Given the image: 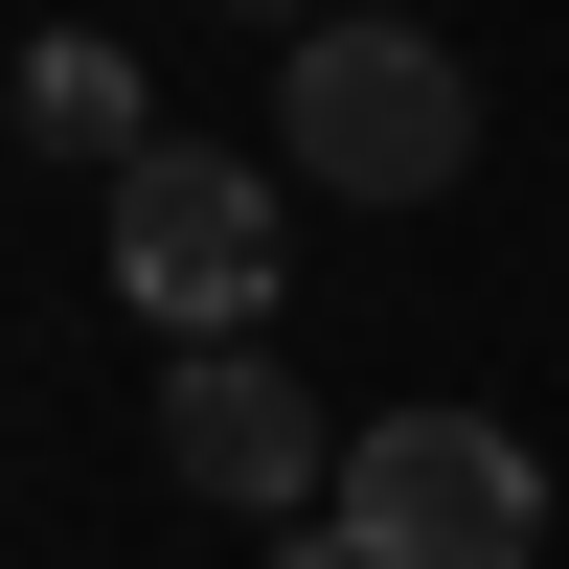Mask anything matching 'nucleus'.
Returning a JSON list of instances; mask_svg holds the SVG:
<instances>
[{
  "mask_svg": "<svg viewBox=\"0 0 569 569\" xmlns=\"http://www.w3.org/2000/svg\"><path fill=\"white\" fill-rule=\"evenodd\" d=\"M228 23H273V46H297V23H342V0H228Z\"/></svg>",
  "mask_w": 569,
  "mask_h": 569,
  "instance_id": "423d86ee",
  "label": "nucleus"
},
{
  "mask_svg": "<svg viewBox=\"0 0 569 569\" xmlns=\"http://www.w3.org/2000/svg\"><path fill=\"white\" fill-rule=\"evenodd\" d=\"M160 456L228 501V525H319V501H342V456H319V388H297L273 342H182V365H160Z\"/></svg>",
  "mask_w": 569,
  "mask_h": 569,
  "instance_id": "20e7f679",
  "label": "nucleus"
},
{
  "mask_svg": "<svg viewBox=\"0 0 569 569\" xmlns=\"http://www.w3.org/2000/svg\"><path fill=\"white\" fill-rule=\"evenodd\" d=\"M297 569H547V456L501 410H365Z\"/></svg>",
  "mask_w": 569,
  "mask_h": 569,
  "instance_id": "f03ea898",
  "label": "nucleus"
},
{
  "mask_svg": "<svg viewBox=\"0 0 569 569\" xmlns=\"http://www.w3.org/2000/svg\"><path fill=\"white\" fill-rule=\"evenodd\" d=\"M273 160L319 206H456L479 182V69L433 23H388V0H342V23L273 46Z\"/></svg>",
  "mask_w": 569,
  "mask_h": 569,
  "instance_id": "f257e3e1",
  "label": "nucleus"
},
{
  "mask_svg": "<svg viewBox=\"0 0 569 569\" xmlns=\"http://www.w3.org/2000/svg\"><path fill=\"white\" fill-rule=\"evenodd\" d=\"M23 160H69V182L160 160V114H137V46H114V23H46V46H23Z\"/></svg>",
  "mask_w": 569,
  "mask_h": 569,
  "instance_id": "39448f33",
  "label": "nucleus"
},
{
  "mask_svg": "<svg viewBox=\"0 0 569 569\" xmlns=\"http://www.w3.org/2000/svg\"><path fill=\"white\" fill-rule=\"evenodd\" d=\"M273 251H297V160H206V137H160V160H114V297L160 319V342H251L273 319Z\"/></svg>",
  "mask_w": 569,
  "mask_h": 569,
  "instance_id": "7ed1b4c3",
  "label": "nucleus"
}]
</instances>
